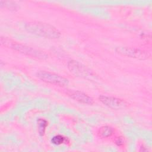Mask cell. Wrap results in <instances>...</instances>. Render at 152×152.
Instances as JSON below:
<instances>
[{"label":"cell","instance_id":"cell-1","mask_svg":"<svg viewBox=\"0 0 152 152\" xmlns=\"http://www.w3.org/2000/svg\"><path fill=\"white\" fill-rule=\"evenodd\" d=\"M25 28L33 34L48 39H58L61 36L60 31L55 27L40 21L28 22L25 25Z\"/></svg>","mask_w":152,"mask_h":152},{"label":"cell","instance_id":"cell-2","mask_svg":"<svg viewBox=\"0 0 152 152\" xmlns=\"http://www.w3.org/2000/svg\"><path fill=\"white\" fill-rule=\"evenodd\" d=\"M1 43L4 46L11 48L20 53L34 58L39 59H46L48 58V55L44 52L33 48L30 46L14 42L10 39L5 37H1Z\"/></svg>","mask_w":152,"mask_h":152},{"label":"cell","instance_id":"cell-3","mask_svg":"<svg viewBox=\"0 0 152 152\" xmlns=\"http://www.w3.org/2000/svg\"><path fill=\"white\" fill-rule=\"evenodd\" d=\"M67 66L70 72L77 77L89 80L95 78L94 73L89 68L77 61L71 60L68 61Z\"/></svg>","mask_w":152,"mask_h":152},{"label":"cell","instance_id":"cell-4","mask_svg":"<svg viewBox=\"0 0 152 152\" xmlns=\"http://www.w3.org/2000/svg\"><path fill=\"white\" fill-rule=\"evenodd\" d=\"M37 77L42 81L58 86H65L68 84V80L57 74L46 71H40L36 74Z\"/></svg>","mask_w":152,"mask_h":152},{"label":"cell","instance_id":"cell-5","mask_svg":"<svg viewBox=\"0 0 152 152\" xmlns=\"http://www.w3.org/2000/svg\"><path fill=\"white\" fill-rule=\"evenodd\" d=\"M115 50L121 55L140 60H145L150 56V54L147 51L135 48L119 46L117 47Z\"/></svg>","mask_w":152,"mask_h":152},{"label":"cell","instance_id":"cell-6","mask_svg":"<svg viewBox=\"0 0 152 152\" xmlns=\"http://www.w3.org/2000/svg\"><path fill=\"white\" fill-rule=\"evenodd\" d=\"M99 99L103 104L112 109H124L128 105L125 100L113 96L101 95L99 97Z\"/></svg>","mask_w":152,"mask_h":152},{"label":"cell","instance_id":"cell-7","mask_svg":"<svg viewBox=\"0 0 152 152\" xmlns=\"http://www.w3.org/2000/svg\"><path fill=\"white\" fill-rule=\"evenodd\" d=\"M67 93L72 99L79 102L80 103L87 104H92L94 102L91 97L82 91L78 90L68 91Z\"/></svg>","mask_w":152,"mask_h":152},{"label":"cell","instance_id":"cell-8","mask_svg":"<svg viewBox=\"0 0 152 152\" xmlns=\"http://www.w3.org/2000/svg\"><path fill=\"white\" fill-rule=\"evenodd\" d=\"M113 132L114 129L111 126H103L99 129L98 134L102 138H107L110 137L113 134Z\"/></svg>","mask_w":152,"mask_h":152},{"label":"cell","instance_id":"cell-9","mask_svg":"<svg viewBox=\"0 0 152 152\" xmlns=\"http://www.w3.org/2000/svg\"><path fill=\"white\" fill-rule=\"evenodd\" d=\"M48 125V121L45 119H39L37 120V126L39 134L40 136H43L46 131V128Z\"/></svg>","mask_w":152,"mask_h":152},{"label":"cell","instance_id":"cell-10","mask_svg":"<svg viewBox=\"0 0 152 152\" xmlns=\"http://www.w3.org/2000/svg\"><path fill=\"white\" fill-rule=\"evenodd\" d=\"M51 142L55 145H61L62 144H66L69 142V140L61 135H57L54 136L51 139Z\"/></svg>","mask_w":152,"mask_h":152},{"label":"cell","instance_id":"cell-11","mask_svg":"<svg viewBox=\"0 0 152 152\" xmlns=\"http://www.w3.org/2000/svg\"><path fill=\"white\" fill-rule=\"evenodd\" d=\"M124 139L123 138V137H118L116 140H115V144L119 146V147H121V146H122L124 144Z\"/></svg>","mask_w":152,"mask_h":152}]
</instances>
